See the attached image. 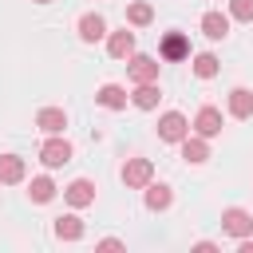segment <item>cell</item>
<instances>
[{
    "instance_id": "cb8c5ba5",
    "label": "cell",
    "mask_w": 253,
    "mask_h": 253,
    "mask_svg": "<svg viewBox=\"0 0 253 253\" xmlns=\"http://www.w3.org/2000/svg\"><path fill=\"white\" fill-rule=\"evenodd\" d=\"M95 249H99V253H119V249H126V241H123V237H99Z\"/></svg>"
},
{
    "instance_id": "4fadbf2b",
    "label": "cell",
    "mask_w": 253,
    "mask_h": 253,
    "mask_svg": "<svg viewBox=\"0 0 253 253\" xmlns=\"http://www.w3.org/2000/svg\"><path fill=\"white\" fill-rule=\"evenodd\" d=\"M229 24H233V20H229V12L210 8V12H202V24H198V28H202V36H206V40H213V43H217V40H225V36H229Z\"/></svg>"
},
{
    "instance_id": "277c9868",
    "label": "cell",
    "mask_w": 253,
    "mask_h": 253,
    "mask_svg": "<svg viewBox=\"0 0 253 253\" xmlns=\"http://www.w3.org/2000/svg\"><path fill=\"white\" fill-rule=\"evenodd\" d=\"M221 126H225V115H221V107H213V103H202L198 115H194V123H190V130L202 134V138H217Z\"/></svg>"
},
{
    "instance_id": "5bb4252c",
    "label": "cell",
    "mask_w": 253,
    "mask_h": 253,
    "mask_svg": "<svg viewBox=\"0 0 253 253\" xmlns=\"http://www.w3.org/2000/svg\"><path fill=\"white\" fill-rule=\"evenodd\" d=\"M134 51H138V47H134V32H130L126 24H123L119 32H107V55H111V59H130Z\"/></svg>"
},
{
    "instance_id": "8fae6325",
    "label": "cell",
    "mask_w": 253,
    "mask_h": 253,
    "mask_svg": "<svg viewBox=\"0 0 253 253\" xmlns=\"http://www.w3.org/2000/svg\"><path fill=\"white\" fill-rule=\"evenodd\" d=\"M95 103H99L103 111H126V103H130V91H126V83H99V91H95Z\"/></svg>"
},
{
    "instance_id": "d4e9b609",
    "label": "cell",
    "mask_w": 253,
    "mask_h": 253,
    "mask_svg": "<svg viewBox=\"0 0 253 253\" xmlns=\"http://www.w3.org/2000/svg\"><path fill=\"white\" fill-rule=\"evenodd\" d=\"M190 249H194V253H217L221 245H217V241H194Z\"/></svg>"
},
{
    "instance_id": "7c38bea8",
    "label": "cell",
    "mask_w": 253,
    "mask_h": 253,
    "mask_svg": "<svg viewBox=\"0 0 253 253\" xmlns=\"http://www.w3.org/2000/svg\"><path fill=\"white\" fill-rule=\"evenodd\" d=\"M142 206H146L150 213H162V210L174 206V190H170L166 182H154V178H150V182L142 186Z\"/></svg>"
},
{
    "instance_id": "484cf974",
    "label": "cell",
    "mask_w": 253,
    "mask_h": 253,
    "mask_svg": "<svg viewBox=\"0 0 253 253\" xmlns=\"http://www.w3.org/2000/svg\"><path fill=\"white\" fill-rule=\"evenodd\" d=\"M32 4H51V0H32Z\"/></svg>"
},
{
    "instance_id": "7a4b0ae2",
    "label": "cell",
    "mask_w": 253,
    "mask_h": 253,
    "mask_svg": "<svg viewBox=\"0 0 253 253\" xmlns=\"http://www.w3.org/2000/svg\"><path fill=\"white\" fill-rule=\"evenodd\" d=\"M154 130H158V142H166V146H178V142L190 134V119H186L182 111H162Z\"/></svg>"
},
{
    "instance_id": "2e32d148",
    "label": "cell",
    "mask_w": 253,
    "mask_h": 253,
    "mask_svg": "<svg viewBox=\"0 0 253 253\" xmlns=\"http://www.w3.org/2000/svg\"><path fill=\"white\" fill-rule=\"evenodd\" d=\"M178 150H182V158L190 162V166H202V162H210V138H202V134H186L182 142H178Z\"/></svg>"
},
{
    "instance_id": "d6986e66",
    "label": "cell",
    "mask_w": 253,
    "mask_h": 253,
    "mask_svg": "<svg viewBox=\"0 0 253 253\" xmlns=\"http://www.w3.org/2000/svg\"><path fill=\"white\" fill-rule=\"evenodd\" d=\"M28 178V162L20 154H0V186H20Z\"/></svg>"
},
{
    "instance_id": "ac0fdd59",
    "label": "cell",
    "mask_w": 253,
    "mask_h": 253,
    "mask_svg": "<svg viewBox=\"0 0 253 253\" xmlns=\"http://www.w3.org/2000/svg\"><path fill=\"white\" fill-rule=\"evenodd\" d=\"M158 103H162V87H158V83H134V87H130V107H138V111H158Z\"/></svg>"
},
{
    "instance_id": "52a82bcc",
    "label": "cell",
    "mask_w": 253,
    "mask_h": 253,
    "mask_svg": "<svg viewBox=\"0 0 253 253\" xmlns=\"http://www.w3.org/2000/svg\"><path fill=\"white\" fill-rule=\"evenodd\" d=\"M221 233L225 237H249L253 233V213L249 210H241V206H225L221 210Z\"/></svg>"
},
{
    "instance_id": "3957f363",
    "label": "cell",
    "mask_w": 253,
    "mask_h": 253,
    "mask_svg": "<svg viewBox=\"0 0 253 253\" xmlns=\"http://www.w3.org/2000/svg\"><path fill=\"white\" fill-rule=\"evenodd\" d=\"M158 71H162V63H158L154 55H146V51H134V55L126 59V79H130V87H134V83H158Z\"/></svg>"
},
{
    "instance_id": "e0dca14e",
    "label": "cell",
    "mask_w": 253,
    "mask_h": 253,
    "mask_svg": "<svg viewBox=\"0 0 253 253\" xmlns=\"http://www.w3.org/2000/svg\"><path fill=\"white\" fill-rule=\"evenodd\" d=\"M225 115L229 119H253V91L249 87H233L225 95Z\"/></svg>"
},
{
    "instance_id": "ffe728a7",
    "label": "cell",
    "mask_w": 253,
    "mask_h": 253,
    "mask_svg": "<svg viewBox=\"0 0 253 253\" xmlns=\"http://www.w3.org/2000/svg\"><path fill=\"white\" fill-rule=\"evenodd\" d=\"M55 194H59V186L51 182V174H36V178L28 182V198H32L36 206H47Z\"/></svg>"
},
{
    "instance_id": "9a60e30c",
    "label": "cell",
    "mask_w": 253,
    "mask_h": 253,
    "mask_svg": "<svg viewBox=\"0 0 253 253\" xmlns=\"http://www.w3.org/2000/svg\"><path fill=\"white\" fill-rule=\"evenodd\" d=\"M36 126H40V134H63L67 130V111L63 107H40Z\"/></svg>"
},
{
    "instance_id": "6da1fadb",
    "label": "cell",
    "mask_w": 253,
    "mask_h": 253,
    "mask_svg": "<svg viewBox=\"0 0 253 253\" xmlns=\"http://www.w3.org/2000/svg\"><path fill=\"white\" fill-rule=\"evenodd\" d=\"M71 154H75V146H71L63 134H43V142H40V162H43V170H59V166H67Z\"/></svg>"
},
{
    "instance_id": "9c48e42d",
    "label": "cell",
    "mask_w": 253,
    "mask_h": 253,
    "mask_svg": "<svg viewBox=\"0 0 253 253\" xmlns=\"http://www.w3.org/2000/svg\"><path fill=\"white\" fill-rule=\"evenodd\" d=\"M51 233H55V241H83L87 225H83L79 210H67V213H59V217L51 221Z\"/></svg>"
},
{
    "instance_id": "30bf717a",
    "label": "cell",
    "mask_w": 253,
    "mask_h": 253,
    "mask_svg": "<svg viewBox=\"0 0 253 253\" xmlns=\"http://www.w3.org/2000/svg\"><path fill=\"white\" fill-rule=\"evenodd\" d=\"M75 36H79L83 43L107 40V20H103V12H83V16L75 20Z\"/></svg>"
},
{
    "instance_id": "ba28073f",
    "label": "cell",
    "mask_w": 253,
    "mask_h": 253,
    "mask_svg": "<svg viewBox=\"0 0 253 253\" xmlns=\"http://www.w3.org/2000/svg\"><path fill=\"white\" fill-rule=\"evenodd\" d=\"M95 182L91 178H71L67 186H63V202H67V210H87V206H95Z\"/></svg>"
},
{
    "instance_id": "7402d4cb",
    "label": "cell",
    "mask_w": 253,
    "mask_h": 253,
    "mask_svg": "<svg viewBox=\"0 0 253 253\" xmlns=\"http://www.w3.org/2000/svg\"><path fill=\"white\" fill-rule=\"evenodd\" d=\"M190 67H194V75H198V79H213V75L221 71V59H217L213 51H198Z\"/></svg>"
},
{
    "instance_id": "5b68a950",
    "label": "cell",
    "mask_w": 253,
    "mask_h": 253,
    "mask_svg": "<svg viewBox=\"0 0 253 253\" xmlns=\"http://www.w3.org/2000/svg\"><path fill=\"white\" fill-rule=\"evenodd\" d=\"M119 178H123V186H126V190H142V186L154 178V162H150V158H142V154H134V158H126V162H123Z\"/></svg>"
},
{
    "instance_id": "44dd1931",
    "label": "cell",
    "mask_w": 253,
    "mask_h": 253,
    "mask_svg": "<svg viewBox=\"0 0 253 253\" xmlns=\"http://www.w3.org/2000/svg\"><path fill=\"white\" fill-rule=\"evenodd\" d=\"M146 24H154V8L146 0H130L126 4V28H146Z\"/></svg>"
},
{
    "instance_id": "603a6c76",
    "label": "cell",
    "mask_w": 253,
    "mask_h": 253,
    "mask_svg": "<svg viewBox=\"0 0 253 253\" xmlns=\"http://www.w3.org/2000/svg\"><path fill=\"white\" fill-rule=\"evenodd\" d=\"M225 12H229V20H237V24H253V0H229Z\"/></svg>"
},
{
    "instance_id": "8992f818",
    "label": "cell",
    "mask_w": 253,
    "mask_h": 253,
    "mask_svg": "<svg viewBox=\"0 0 253 253\" xmlns=\"http://www.w3.org/2000/svg\"><path fill=\"white\" fill-rule=\"evenodd\" d=\"M158 59H166V63L190 59V36H186V32H178V28L162 32V40H158Z\"/></svg>"
}]
</instances>
